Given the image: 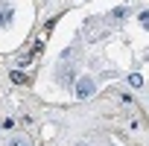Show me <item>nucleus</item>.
<instances>
[{
	"label": "nucleus",
	"instance_id": "obj_6",
	"mask_svg": "<svg viewBox=\"0 0 149 146\" xmlns=\"http://www.w3.org/2000/svg\"><path fill=\"white\" fill-rule=\"evenodd\" d=\"M140 24H143V26L149 29V12H140Z\"/></svg>",
	"mask_w": 149,
	"mask_h": 146
},
{
	"label": "nucleus",
	"instance_id": "obj_4",
	"mask_svg": "<svg viewBox=\"0 0 149 146\" xmlns=\"http://www.w3.org/2000/svg\"><path fill=\"white\" fill-rule=\"evenodd\" d=\"M9 79H12L15 85H24V82H26V76H24L21 70H12V73H9Z\"/></svg>",
	"mask_w": 149,
	"mask_h": 146
},
{
	"label": "nucleus",
	"instance_id": "obj_1",
	"mask_svg": "<svg viewBox=\"0 0 149 146\" xmlns=\"http://www.w3.org/2000/svg\"><path fill=\"white\" fill-rule=\"evenodd\" d=\"M94 91H97L94 76H82V79H76V99H91Z\"/></svg>",
	"mask_w": 149,
	"mask_h": 146
},
{
	"label": "nucleus",
	"instance_id": "obj_5",
	"mask_svg": "<svg viewBox=\"0 0 149 146\" xmlns=\"http://www.w3.org/2000/svg\"><path fill=\"white\" fill-rule=\"evenodd\" d=\"M111 18H114V21H120V18H126V6H117V9L111 12Z\"/></svg>",
	"mask_w": 149,
	"mask_h": 146
},
{
	"label": "nucleus",
	"instance_id": "obj_8",
	"mask_svg": "<svg viewBox=\"0 0 149 146\" xmlns=\"http://www.w3.org/2000/svg\"><path fill=\"white\" fill-rule=\"evenodd\" d=\"M0 21H3V18H0Z\"/></svg>",
	"mask_w": 149,
	"mask_h": 146
},
{
	"label": "nucleus",
	"instance_id": "obj_2",
	"mask_svg": "<svg viewBox=\"0 0 149 146\" xmlns=\"http://www.w3.org/2000/svg\"><path fill=\"white\" fill-rule=\"evenodd\" d=\"M56 79H58V85L70 88L73 82H76V67H73V64H58V70H56Z\"/></svg>",
	"mask_w": 149,
	"mask_h": 146
},
{
	"label": "nucleus",
	"instance_id": "obj_7",
	"mask_svg": "<svg viewBox=\"0 0 149 146\" xmlns=\"http://www.w3.org/2000/svg\"><path fill=\"white\" fill-rule=\"evenodd\" d=\"M79 146H85V143H79Z\"/></svg>",
	"mask_w": 149,
	"mask_h": 146
},
{
	"label": "nucleus",
	"instance_id": "obj_3",
	"mask_svg": "<svg viewBox=\"0 0 149 146\" xmlns=\"http://www.w3.org/2000/svg\"><path fill=\"white\" fill-rule=\"evenodd\" d=\"M126 82H129V88H143V85H146L140 73H129V79H126Z\"/></svg>",
	"mask_w": 149,
	"mask_h": 146
}]
</instances>
